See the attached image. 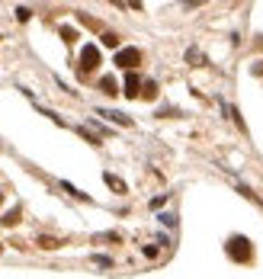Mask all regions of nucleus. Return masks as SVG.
<instances>
[{
	"label": "nucleus",
	"instance_id": "nucleus-1",
	"mask_svg": "<svg viewBox=\"0 0 263 279\" xmlns=\"http://www.w3.org/2000/svg\"><path fill=\"white\" fill-rule=\"evenodd\" d=\"M228 254L234 260H250V241L247 238H231L228 241Z\"/></svg>",
	"mask_w": 263,
	"mask_h": 279
},
{
	"label": "nucleus",
	"instance_id": "nucleus-2",
	"mask_svg": "<svg viewBox=\"0 0 263 279\" xmlns=\"http://www.w3.org/2000/svg\"><path fill=\"white\" fill-rule=\"evenodd\" d=\"M138 61H142V51H138V48H119L116 51V64L119 67H128V71H132Z\"/></svg>",
	"mask_w": 263,
	"mask_h": 279
},
{
	"label": "nucleus",
	"instance_id": "nucleus-3",
	"mask_svg": "<svg viewBox=\"0 0 263 279\" xmlns=\"http://www.w3.org/2000/svg\"><path fill=\"white\" fill-rule=\"evenodd\" d=\"M96 64H100V48H96V45H84V51H81V67H84V71H93Z\"/></svg>",
	"mask_w": 263,
	"mask_h": 279
},
{
	"label": "nucleus",
	"instance_id": "nucleus-4",
	"mask_svg": "<svg viewBox=\"0 0 263 279\" xmlns=\"http://www.w3.org/2000/svg\"><path fill=\"white\" fill-rule=\"evenodd\" d=\"M138 87H142L138 74H128V77H125V93H128V97H138Z\"/></svg>",
	"mask_w": 263,
	"mask_h": 279
},
{
	"label": "nucleus",
	"instance_id": "nucleus-5",
	"mask_svg": "<svg viewBox=\"0 0 263 279\" xmlns=\"http://www.w3.org/2000/svg\"><path fill=\"white\" fill-rule=\"evenodd\" d=\"M100 87H103L106 93H119V90H116V81H112V77H103V81H100Z\"/></svg>",
	"mask_w": 263,
	"mask_h": 279
},
{
	"label": "nucleus",
	"instance_id": "nucleus-6",
	"mask_svg": "<svg viewBox=\"0 0 263 279\" xmlns=\"http://www.w3.org/2000/svg\"><path fill=\"white\" fill-rule=\"evenodd\" d=\"M106 183H109L112 189H119V193H122V189H125V183H122V180H116V177H112V173H106Z\"/></svg>",
	"mask_w": 263,
	"mask_h": 279
},
{
	"label": "nucleus",
	"instance_id": "nucleus-7",
	"mask_svg": "<svg viewBox=\"0 0 263 279\" xmlns=\"http://www.w3.org/2000/svg\"><path fill=\"white\" fill-rule=\"evenodd\" d=\"M103 45L116 48V45H119V36H112V32H106V36H103Z\"/></svg>",
	"mask_w": 263,
	"mask_h": 279
}]
</instances>
